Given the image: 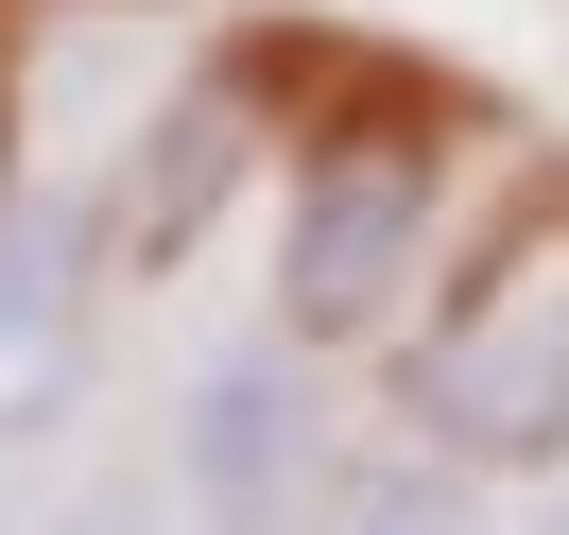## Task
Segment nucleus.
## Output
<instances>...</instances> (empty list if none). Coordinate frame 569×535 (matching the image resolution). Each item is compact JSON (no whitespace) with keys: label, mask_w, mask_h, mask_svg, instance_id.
<instances>
[{"label":"nucleus","mask_w":569,"mask_h":535,"mask_svg":"<svg viewBox=\"0 0 569 535\" xmlns=\"http://www.w3.org/2000/svg\"><path fill=\"white\" fill-rule=\"evenodd\" d=\"M0 535H18V518H0Z\"/></svg>","instance_id":"nucleus-8"},{"label":"nucleus","mask_w":569,"mask_h":535,"mask_svg":"<svg viewBox=\"0 0 569 535\" xmlns=\"http://www.w3.org/2000/svg\"><path fill=\"white\" fill-rule=\"evenodd\" d=\"M190 501H208V535H277L293 518V466H311V397H293L277 346H224L208 380H190V432H173Z\"/></svg>","instance_id":"nucleus-3"},{"label":"nucleus","mask_w":569,"mask_h":535,"mask_svg":"<svg viewBox=\"0 0 569 535\" xmlns=\"http://www.w3.org/2000/svg\"><path fill=\"white\" fill-rule=\"evenodd\" d=\"M224 190H242V105L208 87V105H173L139 139V174H121V208H104V259H121V277H173V259L208 242Z\"/></svg>","instance_id":"nucleus-4"},{"label":"nucleus","mask_w":569,"mask_h":535,"mask_svg":"<svg viewBox=\"0 0 569 535\" xmlns=\"http://www.w3.org/2000/svg\"><path fill=\"white\" fill-rule=\"evenodd\" d=\"M311 535H466V501H449V466H431V449H397V466L311 484Z\"/></svg>","instance_id":"nucleus-6"},{"label":"nucleus","mask_w":569,"mask_h":535,"mask_svg":"<svg viewBox=\"0 0 569 535\" xmlns=\"http://www.w3.org/2000/svg\"><path fill=\"white\" fill-rule=\"evenodd\" d=\"M397 397L449 466H518V484L569 466V190L449 277V311L397 346Z\"/></svg>","instance_id":"nucleus-1"},{"label":"nucleus","mask_w":569,"mask_h":535,"mask_svg":"<svg viewBox=\"0 0 569 535\" xmlns=\"http://www.w3.org/2000/svg\"><path fill=\"white\" fill-rule=\"evenodd\" d=\"M431 190H449V139L431 121H328L293 156V208H277V328L293 346L397 328V294L431 259Z\"/></svg>","instance_id":"nucleus-2"},{"label":"nucleus","mask_w":569,"mask_h":535,"mask_svg":"<svg viewBox=\"0 0 569 535\" xmlns=\"http://www.w3.org/2000/svg\"><path fill=\"white\" fill-rule=\"evenodd\" d=\"M70 242H87L70 208H36L18 242H0V432L70 397Z\"/></svg>","instance_id":"nucleus-5"},{"label":"nucleus","mask_w":569,"mask_h":535,"mask_svg":"<svg viewBox=\"0 0 569 535\" xmlns=\"http://www.w3.org/2000/svg\"><path fill=\"white\" fill-rule=\"evenodd\" d=\"M535 535H569V501H552V518H535Z\"/></svg>","instance_id":"nucleus-7"}]
</instances>
